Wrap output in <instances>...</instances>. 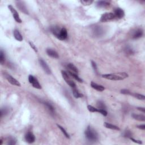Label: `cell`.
<instances>
[{
  "label": "cell",
  "instance_id": "obj_25",
  "mask_svg": "<svg viewBox=\"0 0 145 145\" xmlns=\"http://www.w3.org/2000/svg\"><path fill=\"white\" fill-rule=\"evenodd\" d=\"M17 144V140L13 137H9L7 138V144L9 145H14Z\"/></svg>",
  "mask_w": 145,
  "mask_h": 145
},
{
  "label": "cell",
  "instance_id": "obj_27",
  "mask_svg": "<svg viewBox=\"0 0 145 145\" xmlns=\"http://www.w3.org/2000/svg\"><path fill=\"white\" fill-rule=\"evenodd\" d=\"M97 107L98 108V109H106V106H105L104 103L103 102V101L99 100L97 102Z\"/></svg>",
  "mask_w": 145,
  "mask_h": 145
},
{
  "label": "cell",
  "instance_id": "obj_40",
  "mask_svg": "<svg viewBox=\"0 0 145 145\" xmlns=\"http://www.w3.org/2000/svg\"><path fill=\"white\" fill-rule=\"evenodd\" d=\"M137 128L141 129V130H145V124H142V125H138V126H137Z\"/></svg>",
  "mask_w": 145,
  "mask_h": 145
},
{
  "label": "cell",
  "instance_id": "obj_5",
  "mask_svg": "<svg viewBox=\"0 0 145 145\" xmlns=\"http://www.w3.org/2000/svg\"><path fill=\"white\" fill-rule=\"evenodd\" d=\"M3 76H4V77L7 80V81H8L11 84V85L16 86H18V87H20V86H21V83H19V82L16 79H15L11 75H10V74H7L6 73V72H3Z\"/></svg>",
  "mask_w": 145,
  "mask_h": 145
},
{
  "label": "cell",
  "instance_id": "obj_36",
  "mask_svg": "<svg viewBox=\"0 0 145 145\" xmlns=\"http://www.w3.org/2000/svg\"><path fill=\"white\" fill-rule=\"evenodd\" d=\"M121 93L125 94V95H131V94H132V93H131L129 90H127V89L121 90Z\"/></svg>",
  "mask_w": 145,
  "mask_h": 145
},
{
  "label": "cell",
  "instance_id": "obj_18",
  "mask_svg": "<svg viewBox=\"0 0 145 145\" xmlns=\"http://www.w3.org/2000/svg\"><path fill=\"white\" fill-rule=\"evenodd\" d=\"M14 36L15 39L19 42H22L23 40L22 35L18 30H15L14 31Z\"/></svg>",
  "mask_w": 145,
  "mask_h": 145
},
{
  "label": "cell",
  "instance_id": "obj_30",
  "mask_svg": "<svg viewBox=\"0 0 145 145\" xmlns=\"http://www.w3.org/2000/svg\"><path fill=\"white\" fill-rule=\"evenodd\" d=\"M125 51L126 52V53L128 54H133L134 53V51L133 49L130 47H126V48L125 49Z\"/></svg>",
  "mask_w": 145,
  "mask_h": 145
},
{
  "label": "cell",
  "instance_id": "obj_35",
  "mask_svg": "<svg viewBox=\"0 0 145 145\" xmlns=\"http://www.w3.org/2000/svg\"><path fill=\"white\" fill-rule=\"evenodd\" d=\"M81 2L83 5L89 6L93 3V1H85V0H82V1H81Z\"/></svg>",
  "mask_w": 145,
  "mask_h": 145
},
{
  "label": "cell",
  "instance_id": "obj_31",
  "mask_svg": "<svg viewBox=\"0 0 145 145\" xmlns=\"http://www.w3.org/2000/svg\"><path fill=\"white\" fill-rule=\"evenodd\" d=\"M122 136H123V137H125V138H130V137H132V133H131L130 131L127 130L124 131V133H123V134H122Z\"/></svg>",
  "mask_w": 145,
  "mask_h": 145
},
{
  "label": "cell",
  "instance_id": "obj_19",
  "mask_svg": "<svg viewBox=\"0 0 145 145\" xmlns=\"http://www.w3.org/2000/svg\"><path fill=\"white\" fill-rule=\"evenodd\" d=\"M67 68L69 69V70H70V72H74V73L78 74V72H79L78 68L72 63H69L67 65Z\"/></svg>",
  "mask_w": 145,
  "mask_h": 145
},
{
  "label": "cell",
  "instance_id": "obj_3",
  "mask_svg": "<svg viewBox=\"0 0 145 145\" xmlns=\"http://www.w3.org/2000/svg\"><path fill=\"white\" fill-rule=\"evenodd\" d=\"M85 134L86 138L90 142H95L98 140V134L97 131L90 126H88L86 128Z\"/></svg>",
  "mask_w": 145,
  "mask_h": 145
},
{
  "label": "cell",
  "instance_id": "obj_38",
  "mask_svg": "<svg viewBox=\"0 0 145 145\" xmlns=\"http://www.w3.org/2000/svg\"><path fill=\"white\" fill-rule=\"evenodd\" d=\"M29 44H30V47L33 49H34V50L35 52H38V49H37V48L36 47V46H35V45L34 44V43H32V42H29Z\"/></svg>",
  "mask_w": 145,
  "mask_h": 145
},
{
  "label": "cell",
  "instance_id": "obj_22",
  "mask_svg": "<svg viewBox=\"0 0 145 145\" xmlns=\"http://www.w3.org/2000/svg\"><path fill=\"white\" fill-rule=\"evenodd\" d=\"M68 74H70V75H71L72 78H74V79H75V80H77L78 82H83V80H82L81 78L77 75V74L74 73V72H70V71L68 72Z\"/></svg>",
  "mask_w": 145,
  "mask_h": 145
},
{
  "label": "cell",
  "instance_id": "obj_26",
  "mask_svg": "<svg viewBox=\"0 0 145 145\" xmlns=\"http://www.w3.org/2000/svg\"><path fill=\"white\" fill-rule=\"evenodd\" d=\"M57 125L58 128L60 129L61 131V132H62V133H63L64 136H65V137H66V138H67L69 139V138H70V136H69V134L68 133V132H66L65 129L63 128V127L61 126V125H60L57 124Z\"/></svg>",
  "mask_w": 145,
  "mask_h": 145
},
{
  "label": "cell",
  "instance_id": "obj_6",
  "mask_svg": "<svg viewBox=\"0 0 145 145\" xmlns=\"http://www.w3.org/2000/svg\"><path fill=\"white\" fill-rule=\"evenodd\" d=\"M28 81L32 85L33 87L37 89H42V86H41L40 83L37 78H35L34 76L32 75H30L28 76Z\"/></svg>",
  "mask_w": 145,
  "mask_h": 145
},
{
  "label": "cell",
  "instance_id": "obj_29",
  "mask_svg": "<svg viewBox=\"0 0 145 145\" xmlns=\"http://www.w3.org/2000/svg\"><path fill=\"white\" fill-rule=\"evenodd\" d=\"M9 113V109L7 108H3L1 109V112H0V115H1V117L2 118L3 116L7 115Z\"/></svg>",
  "mask_w": 145,
  "mask_h": 145
},
{
  "label": "cell",
  "instance_id": "obj_34",
  "mask_svg": "<svg viewBox=\"0 0 145 145\" xmlns=\"http://www.w3.org/2000/svg\"><path fill=\"white\" fill-rule=\"evenodd\" d=\"M91 65H92V67H93V69L96 73L97 74L98 73V71H97V64L95 63V62L93 61H91Z\"/></svg>",
  "mask_w": 145,
  "mask_h": 145
},
{
  "label": "cell",
  "instance_id": "obj_11",
  "mask_svg": "<svg viewBox=\"0 0 145 145\" xmlns=\"http://www.w3.org/2000/svg\"><path fill=\"white\" fill-rule=\"evenodd\" d=\"M143 34H144V31L142 30V29L138 28L135 30L133 31V34H132V39H137L141 38L143 36Z\"/></svg>",
  "mask_w": 145,
  "mask_h": 145
},
{
  "label": "cell",
  "instance_id": "obj_8",
  "mask_svg": "<svg viewBox=\"0 0 145 145\" xmlns=\"http://www.w3.org/2000/svg\"><path fill=\"white\" fill-rule=\"evenodd\" d=\"M93 32L95 36L100 37L104 34V30L102 27L97 26L93 28Z\"/></svg>",
  "mask_w": 145,
  "mask_h": 145
},
{
  "label": "cell",
  "instance_id": "obj_24",
  "mask_svg": "<svg viewBox=\"0 0 145 145\" xmlns=\"http://www.w3.org/2000/svg\"><path fill=\"white\" fill-rule=\"evenodd\" d=\"M131 95L133 96V97H136L137 99L139 100H144L145 99V97L144 95H142V94H138V93H132L131 94Z\"/></svg>",
  "mask_w": 145,
  "mask_h": 145
},
{
  "label": "cell",
  "instance_id": "obj_10",
  "mask_svg": "<svg viewBox=\"0 0 145 145\" xmlns=\"http://www.w3.org/2000/svg\"><path fill=\"white\" fill-rule=\"evenodd\" d=\"M24 138L26 142L30 144L34 143L35 141V137L34 134L31 132H28L26 133L24 136Z\"/></svg>",
  "mask_w": 145,
  "mask_h": 145
},
{
  "label": "cell",
  "instance_id": "obj_28",
  "mask_svg": "<svg viewBox=\"0 0 145 145\" xmlns=\"http://www.w3.org/2000/svg\"><path fill=\"white\" fill-rule=\"evenodd\" d=\"M5 53L3 52L2 50H1V52H0V62L2 65L5 62Z\"/></svg>",
  "mask_w": 145,
  "mask_h": 145
},
{
  "label": "cell",
  "instance_id": "obj_12",
  "mask_svg": "<svg viewBox=\"0 0 145 145\" xmlns=\"http://www.w3.org/2000/svg\"><path fill=\"white\" fill-rule=\"evenodd\" d=\"M114 15H115L116 18L121 19L125 16V12L122 9L116 8L114 10Z\"/></svg>",
  "mask_w": 145,
  "mask_h": 145
},
{
  "label": "cell",
  "instance_id": "obj_15",
  "mask_svg": "<svg viewBox=\"0 0 145 145\" xmlns=\"http://www.w3.org/2000/svg\"><path fill=\"white\" fill-rule=\"evenodd\" d=\"M110 3L106 1H100L97 2V6L99 8H106L109 6Z\"/></svg>",
  "mask_w": 145,
  "mask_h": 145
},
{
  "label": "cell",
  "instance_id": "obj_16",
  "mask_svg": "<svg viewBox=\"0 0 145 145\" xmlns=\"http://www.w3.org/2000/svg\"><path fill=\"white\" fill-rule=\"evenodd\" d=\"M91 86L92 88H93L94 89H95L96 90L98 91H103L104 90H105V88L102 85H99L98 84L95 83L94 82H91Z\"/></svg>",
  "mask_w": 145,
  "mask_h": 145
},
{
  "label": "cell",
  "instance_id": "obj_13",
  "mask_svg": "<svg viewBox=\"0 0 145 145\" xmlns=\"http://www.w3.org/2000/svg\"><path fill=\"white\" fill-rule=\"evenodd\" d=\"M17 6L18 8L22 12L26 14H28V10H27L26 6L24 4V3L22 2H21V1L17 2Z\"/></svg>",
  "mask_w": 145,
  "mask_h": 145
},
{
  "label": "cell",
  "instance_id": "obj_7",
  "mask_svg": "<svg viewBox=\"0 0 145 145\" xmlns=\"http://www.w3.org/2000/svg\"><path fill=\"white\" fill-rule=\"evenodd\" d=\"M8 8L10 10V11L11 12V13H12L13 16L14 17V19H15V21H16L17 22L19 23H21L22 22V21L21 20L20 17H19V15L18 13L16 10L14 8V7L11 5L8 6Z\"/></svg>",
  "mask_w": 145,
  "mask_h": 145
},
{
  "label": "cell",
  "instance_id": "obj_39",
  "mask_svg": "<svg viewBox=\"0 0 145 145\" xmlns=\"http://www.w3.org/2000/svg\"><path fill=\"white\" fill-rule=\"evenodd\" d=\"M130 139L131 140H132L133 142H134L135 143H136V144H142V141H141L140 140H135V139H134L133 138H132V137H130Z\"/></svg>",
  "mask_w": 145,
  "mask_h": 145
},
{
  "label": "cell",
  "instance_id": "obj_21",
  "mask_svg": "<svg viewBox=\"0 0 145 145\" xmlns=\"http://www.w3.org/2000/svg\"><path fill=\"white\" fill-rule=\"evenodd\" d=\"M132 117L136 120L140 121H145V116L142 115H138L136 113H133L132 115Z\"/></svg>",
  "mask_w": 145,
  "mask_h": 145
},
{
  "label": "cell",
  "instance_id": "obj_37",
  "mask_svg": "<svg viewBox=\"0 0 145 145\" xmlns=\"http://www.w3.org/2000/svg\"><path fill=\"white\" fill-rule=\"evenodd\" d=\"M100 113V114H101L103 116H106L107 115V112L106 111V110H105V109H99V112Z\"/></svg>",
  "mask_w": 145,
  "mask_h": 145
},
{
  "label": "cell",
  "instance_id": "obj_2",
  "mask_svg": "<svg viewBox=\"0 0 145 145\" xmlns=\"http://www.w3.org/2000/svg\"><path fill=\"white\" fill-rule=\"evenodd\" d=\"M128 74L125 72H119L114 74H103L102 77L112 81H122L128 77Z\"/></svg>",
  "mask_w": 145,
  "mask_h": 145
},
{
  "label": "cell",
  "instance_id": "obj_20",
  "mask_svg": "<svg viewBox=\"0 0 145 145\" xmlns=\"http://www.w3.org/2000/svg\"><path fill=\"white\" fill-rule=\"evenodd\" d=\"M104 126L105 128L108 129H112V130H120V129L119 128L118 126H116L115 125L111 124L110 123L105 122L104 124Z\"/></svg>",
  "mask_w": 145,
  "mask_h": 145
},
{
  "label": "cell",
  "instance_id": "obj_14",
  "mask_svg": "<svg viewBox=\"0 0 145 145\" xmlns=\"http://www.w3.org/2000/svg\"><path fill=\"white\" fill-rule=\"evenodd\" d=\"M46 52H47V54H48L49 57H50L53 58H58V57H59L58 53L56 51H55L54 50L52 49H50V48L47 49Z\"/></svg>",
  "mask_w": 145,
  "mask_h": 145
},
{
  "label": "cell",
  "instance_id": "obj_1",
  "mask_svg": "<svg viewBox=\"0 0 145 145\" xmlns=\"http://www.w3.org/2000/svg\"><path fill=\"white\" fill-rule=\"evenodd\" d=\"M50 31L54 36L61 40H65L68 37V31L65 27H61L54 26L51 27Z\"/></svg>",
  "mask_w": 145,
  "mask_h": 145
},
{
  "label": "cell",
  "instance_id": "obj_4",
  "mask_svg": "<svg viewBox=\"0 0 145 145\" xmlns=\"http://www.w3.org/2000/svg\"><path fill=\"white\" fill-rule=\"evenodd\" d=\"M116 19L114 14L112 13H106L101 15L100 19V22H108Z\"/></svg>",
  "mask_w": 145,
  "mask_h": 145
},
{
  "label": "cell",
  "instance_id": "obj_33",
  "mask_svg": "<svg viewBox=\"0 0 145 145\" xmlns=\"http://www.w3.org/2000/svg\"><path fill=\"white\" fill-rule=\"evenodd\" d=\"M61 74H62V77H63V78L65 81H68V79H70V78H69V76L68 73L66 72L63 71V70H62V71H61Z\"/></svg>",
  "mask_w": 145,
  "mask_h": 145
},
{
  "label": "cell",
  "instance_id": "obj_32",
  "mask_svg": "<svg viewBox=\"0 0 145 145\" xmlns=\"http://www.w3.org/2000/svg\"><path fill=\"white\" fill-rule=\"evenodd\" d=\"M87 109L91 112H99V109L96 108L94 107L92 105H88Z\"/></svg>",
  "mask_w": 145,
  "mask_h": 145
},
{
  "label": "cell",
  "instance_id": "obj_23",
  "mask_svg": "<svg viewBox=\"0 0 145 145\" xmlns=\"http://www.w3.org/2000/svg\"><path fill=\"white\" fill-rule=\"evenodd\" d=\"M72 94H73V95L74 97H75V98H79V97H83V95H82V94L79 93L78 91L77 90V89L75 88H72Z\"/></svg>",
  "mask_w": 145,
  "mask_h": 145
},
{
  "label": "cell",
  "instance_id": "obj_9",
  "mask_svg": "<svg viewBox=\"0 0 145 145\" xmlns=\"http://www.w3.org/2000/svg\"><path fill=\"white\" fill-rule=\"evenodd\" d=\"M39 64H40V66H42L43 69L44 70V71L46 74H51V70H50L49 67V66L47 65V64L46 63V62L45 61H44L43 59H39Z\"/></svg>",
  "mask_w": 145,
  "mask_h": 145
},
{
  "label": "cell",
  "instance_id": "obj_17",
  "mask_svg": "<svg viewBox=\"0 0 145 145\" xmlns=\"http://www.w3.org/2000/svg\"><path fill=\"white\" fill-rule=\"evenodd\" d=\"M43 104H44V105L46 107L47 109H48L49 112L50 113V114L54 115V108L51 104H50L48 102H47V101H44V102H43Z\"/></svg>",
  "mask_w": 145,
  "mask_h": 145
},
{
  "label": "cell",
  "instance_id": "obj_41",
  "mask_svg": "<svg viewBox=\"0 0 145 145\" xmlns=\"http://www.w3.org/2000/svg\"><path fill=\"white\" fill-rule=\"evenodd\" d=\"M137 109H138L139 111H141V112H142L144 113L145 112V108L144 107H138L137 108Z\"/></svg>",
  "mask_w": 145,
  "mask_h": 145
}]
</instances>
